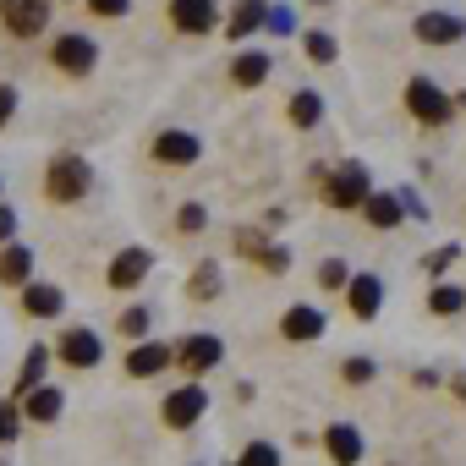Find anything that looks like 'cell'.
<instances>
[{"instance_id": "obj_1", "label": "cell", "mask_w": 466, "mask_h": 466, "mask_svg": "<svg viewBox=\"0 0 466 466\" xmlns=\"http://www.w3.org/2000/svg\"><path fill=\"white\" fill-rule=\"evenodd\" d=\"M88 181H94L88 159H77V154H56L50 159V198L56 203H77L88 192Z\"/></svg>"}, {"instance_id": "obj_2", "label": "cell", "mask_w": 466, "mask_h": 466, "mask_svg": "<svg viewBox=\"0 0 466 466\" xmlns=\"http://www.w3.org/2000/svg\"><path fill=\"white\" fill-rule=\"evenodd\" d=\"M406 110H411L422 127H444V121L455 116V105H450L428 77H411V83H406Z\"/></svg>"}, {"instance_id": "obj_3", "label": "cell", "mask_w": 466, "mask_h": 466, "mask_svg": "<svg viewBox=\"0 0 466 466\" xmlns=\"http://www.w3.org/2000/svg\"><path fill=\"white\" fill-rule=\"evenodd\" d=\"M0 23H6L17 39H39L50 28V6L45 0H0Z\"/></svg>"}, {"instance_id": "obj_4", "label": "cell", "mask_w": 466, "mask_h": 466, "mask_svg": "<svg viewBox=\"0 0 466 466\" xmlns=\"http://www.w3.org/2000/svg\"><path fill=\"white\" fill-rule=\"evenodd\" d=\"M368 198H373V192H368V170H362L357 159H346V165L329 176V203H335V208H362Z\"/></svg>"}, {"instance_id": "obj_5", "label": "cell", "mask_w": 466, "mask_h": 466, "mask_svg": "<svg viewBox=\"0 0 466 466\" xmlns=\"http://www.w3.org/2000/svg\"><path fill=\"white\" fill-rule=\"evenodd\" d=\"M203 406H208V390L203 384H181V390L165 395V422L170 428H192L203 417Z\"/></svg>"}, {"instance_id": "obj_6", "label": "cell", "mask_w": 466, "mask_h": 466, "mask_svg": "<svg viewBox=\"0 0 466 466\" xmlns=\"http://www.w3.org/2000/svg\"><path fill=\"white\" fill-rule=\"evenodd\" d=\"M170 23L181 34H208L219 23V0H170Z\"/></svg>"}, {"instance_id": "obj_7", "label": "cell", "mask_w": 466, "mask_h": 466, "mask_svg": "<svg viewBox=\"0 0 466 466\" xmlns=\"http://www.w3.org/2000/svg\"><path fill=\"white\" fill-rule=\"evenodd\" d=\"M56 66H61V72H72V77L94 72V39H83V34L56 39Z\"/></svg>"}, {"instance_id": "obj_8", "label": "cell", "mask_w": 466, "mask_h": 466, "mask_svg": "<svg viewBox=\"0 0 466 466\" xmlns=\"http://www.w3.org/2000/svg\"><path fill=\"white\" fill-rule=\"evenodd\" d=\"M198 154H203V143H198L192 132H159V137H154V159H159V165H192Z\"/></svg>"}, {"instance_id": "obj_9", "label": "cell", "mask_w": 466, "mask_h": 466, "mask_svg": "<svg viewBox=\"0 0 466 466\" xmlns=\"http://www.w3.org/2000/svg\"><path fill=\"white\" fill-rule=\"evenodd\" d=\"M461 34H466V23L450 17V12H422V17H417V39H422V45H455Z\"/></svg>"}, {"instance_id": "obj_10", "label": "cell", "mask_w": 466, "mask_h": 466, "mask_svg": "<svg viewBox=\"0 0 466 466\" xmlns=\"http://www.w3.org/2000/svg\"><path fill=\"white\" fill-rule=\"evenodd\" d=\"M148 264H154V258H148L143 248H127V253H116V264H110V286H116V291H132V286L148 275Z\"/></svg>"}, {"instance_id": "obj_11", "label": "cell", "mask_w": 466, "mask_h": 466, "mask_svg": "<svg viewBox=\"0 0 466 466\" xmlns=\"http://www.w3.org/2000/svg\"><path fill=\"white\" fill-rule=\"evenodd\" d=\"M219 357H225V346H219L214 335H192V340L181 346V362H187V373H192V379H203Z\"/></svg>"}, {"instance_id": "obj_12", "label": "cell", "mask_w": 466, "mask_h": 466, "mask_svg": "<svg viewBox=\"0 0 466 466\" xmlns=\"http://www.w3.org/2000/svg\"><path fill=\"white\" fill-rule=\"evenodd\" d=\"M346 297H351V313H357V319H373V313L384 308V286H379L373 275H351Z\"/></svg>"}, {"instance_id": "obj_13", "label": "cell", "mask_w": 466, "mask_h": 466, "mask_svg": "<svg viewBox=\"0 0 466 466\" xmlns=\"http://www.w3.org/2000/svg\"><path fill=\"white\" fill-rule=\"evenodd\" d=\"M105 351H99V335H88V329H72V335H61V362H72V368H94Z\"/></svg>"}, {"instance_id": "obj_14", "label": "cell", "mask_w": 466, "mask_h": 466, "mask_svg": "<svg viewBox=\"0 0 466 466\" xmlns=\"http://www.w3.org/2000/svg\"><path fill=\"white\" fill-rule=\"evenodd\" d=\"M165 368H170V346H154V340L132 346V357H127V373H132V379H154V373H165Z\"/></svg>"}, {"instance_id": "obj_15", "label": "cell", "mask_w": 466, "mask_h": 466, "mask_svg": "<svg viewBox=\"0 0 466 466\" xmlns=\"http://www.w3.org/2000/svg\"><path fill=\"white\" fill-rule=\"evenodd\" d=\"M237 248H242V258H258V264H264V269H275V275L291 264V253H286V248H275V242L253 237V230H242V237H237Z\"/></svg>"}, {"instance_id": "obj_16", "label": "cell", "mask_w": 466, "mask_h": 466, "mask_svg": "<svg viewBox=\"0 0 466 466\" xmlns=\"http://www.w3.org/2000/svg\"><path fill=\"white\" fill-rule=\"evenodd\" d=\"M280 335H286V340H319V335H324V313H319V308H291V313L280 319Z\"/></svg>"}, {"instance_id": "obj_17", "label": "cell", "mask_w": 466, "mask_h": 466, "mask_svg": "<svg viewBox=\"0 0 466 466\" xmlns=\"http://www.w3.org/2000/svg\"><path fill=\"white\" fill-rule=\"evenodd\" d=\"M324 444H329L335 466H357V461H362V439H357V428H351V422H335V428L324 433Z\"/></svg>"}, {"instance_id": "obj_18", "label": "cell", "mask_w": 466, "mask_h": 466, "mask_svg": "<svg viewBox=\"0 0 466 466\" xmlns=\"http://www.w3.org/2000/svg\"><path fill=\"white\" fill-rule=\"evenodd\" d=\"M264 23H269V6H264V0H237V12H230L225 34H230V39H248V34L264 28Z\"/></svg>"}, {"instance_id": "obj_19", "label": "cell", "mask_w": 466, "mask_h": 466, "mask_svg": "<svg viewBox=\"0 0 466 466\" xmlns=\"http://www.w3.org/2000/svg\"><path fill=\"white\" fill-rule=\"evenodd\" d=\"M28 275H34V248H6L0 253V280L6 286H28Z\"/></svg>"}, {"instance_id": "obj_20", "label": "cell", "mask_w": 466, "mask_h": 466, "mask_svg": "<svg viewBox=\"0 0 466 466\" xmlns=\"http://www.w3.org/2000/svg\"><path fill=\"white\" fill-rule=\"evenodd\" d=\"M230 77H237V88H258V83L269 77V56H264V50L237 56V61H230Z\"/></svg>"}, {"instance_id": "obj_21", "label": "cell", "mask_w": 466, "mask_h": 466, "mask_svg": "<svg viewBox=\"0 0 466 466\" xmlns=\"http://www.w3.org/2000/svg\"><path fill=\"white\" fill-rule=\"evenodd\" d=\"M23 308H28L34 319H56V313L66 308V297H61L56 286H28V291H23Z\"/></svg>"}, {"instance_id": "obj_22", "label": "cell", "mask_w": 466, "mask_h": 466, "mask_svg": "<svg viewBox=\"0 0 466 466\" xmlns=\"http://www.w3.org/2000/svg\"><path fill=\"white\" fill-rule=\"evenodd\" d=\"M362 214H368L379 230H390V225H400V214H406V208H400V198H390V192H373V198L362 203Z\"/></svg>"}, {"instance_id": "obj_23", "label": "cell", "mask_w": 466, "mask_h": 466, "mask_svg": "<svg viewBox=\"0 0 466 466\" xmlns=\"http://www.w3.org/2000/svg\"><path fill=\"white\" fill-rule=\"evenodd\" d=\"M61 406H66V400H61V390L39 384V390L28 395V422H56V417H61Z\"/></svg>"}, {"instance_id": "obj_24", "label": "cell", "mask_w": 466, "mask_h": 466, "mask_svg": "<svg viewBox=\"0 0 466 466\" xmlns=\"http://www.w3.org/2000/svg\"><path fill=\"white\" fill-rule=\"evenodd\" d=\"M319 116H324V99H319L313 88L291 94V121H297V127H319Z\"/></svg>"}, {"instance_id": "obj_25", "label": "cell", "mask_w": 466, "mask_h": 466, "mask_svg": "<svg viewBox=\"0 0 466 466\" xmlns=\"http://www.w3.org/2000/svg\"><path fill=\"white\" fill-rule=\"evenodd\" d=\"M45 362H50V351H45V346H34V351L23 357V373H17V390H23V395H34V390H39V379H45Z\"/></svg>"}, {"instance_id": "obj_26", "label": "cell", "mask_w": 466, "mask_h": 466, "mask_svg": "<svg viewBox=\"0 0 466 466\" xmlns=\"http://www.w3.org/2000/svg\"><path fill=\"white\" fill-rule=\"evenodd\" d=\"M428 308L450 319V313H461V308H466V291H461V286H433V291H428Z\"/></svg>"}, {"instance_id": "obj_27", "label": "cell", "mask_w": 466, "mask_h": 466, "mask_svg": "<svg viewBox=\"0 0 466 466\" xmlns=\"http://www.w3.org/2000/svg\"><path fill=\"white\" fill-rule=\"evenodd\" d=\"M192 302H208V297H219V269L214 264H203L198 275H192V291H187Z\"/></svg>"}, {"instance_id": "obj_28", "label": "cell", "mask_w": 466, "mask_h": 466, "mask_svg": "<svg viewBox=\"0 0 466 466\" xmlns=\"http://www.w3.org/2000/svg\"><path fill=\"white\" fill-rule=\"evenodd\" d=\"M302 50H308V61H319V66H329V61H335V56H340V50H335V39H329V34H308V45H302Z\"/></svg>"}, {"instance_id": "obj_29", "label": "cell", "mask_w": 466, "mask_h": 466, "mask_svg": "<svg viewBox=\"0 0 466 466\" xmlns=\"http://www.w3.org/2000/svg\"><path fill=\"white\" fill-rule=\"evenodd\" d=\"M319 286L324 291H340V286H351V269L340 258H329V264H319Z\"/></svg>"}, {"instance_id": "obj_30", "label": "cell", "mask_w": 466, "mask_h": 466, "mask_svg": "<svg viewBox=\"0 0 466 466\" xmlns=\"http://www.w3.org/2000/svg\"><path fill=\"white\" fill-rule=\"evenodd\" d=\"M242 466H280V450L258 439V444H248V450H242Z\"/></svg>"}, {"instance_id": "obj_31", "label": "cell", "mask_w": 466, "mask_h": 466, "mask_svg": "<svg viewBox=\"0 0 466 466\" xmlns=\"http://www.w3.org/2000/svg\"><path fill=\"white\" fill-rule=\"evenodd\" d=\"M148 329V308H127L121 313V335H143Z\"/></svg>"}, {"instance_id": "obj_32", "label": "cell", "mask_w": 466, "mask_h": 466, "mask_svg": "<svg viewBox=\"0 0 466 466\" xmlns=\"http://www.w3.org/2000/svg\"><path fill=\"white\" fill-rule=\"evenodd\" d=\"M340 373H346V384H368V379H373V362H368V357H351Z\"/></svg>"}, {"instance_id": "obj_33", "label": "cell", "mask_w": 466, "mask_h": 466, "mask_svg": "<svg viewBox=\"0 0 466 466\" xmlns=\"http://www.w3.org/2000/svg\"><path fill=\"white\" fill-rule=\"evenodd\" d=\"M203 219H208V214H203V203H187V208L176 214V225H181V230H203Z\"/></svg>"}, {"instance_id": "obj_34", "label": "cell", "mask_w": 466, "mask_h": 466, "mask_svg": "<svg viewBox=\"0 0 466 466\" xmlns=\"http://www.w3.org/2000/svg\"><path fill=\"white\" fill-rule=\"evenodd\" d=\"M12 439H17V411L0 400V444H12Z\"/></svg>"}, {"instance_id": "obj_35", "label": "cell", "mask_w": 466, "mask_h": 466, "mask_svg": "<svg viewBox=\"0 0 466 466\" xmlns=\"http://www.w3.org/2000/svg\"><path fill=\"white\" fill-rule=\"evenodd\" d=\"M88 6H94L99 17H127V6H132V0H88Z\"/></svg>"}, {"instance_id": "obj_36", "label": "cell", "mask_w": 466, "mask_h": 466, "mask_svg": "<svg viewBox=\"0 0 466 466\" xmlns=\"http://www.w3.org/2000/svg\"><path fill=\"white\" fill-rule=\"evenodd\" d=\"M12 110H17V88H12V83H0V127L12 121Z\"/></svg>"}, {"instance_id": "obj_37", "label": "cell", "mask_w": 466, "mask_h": 466, "mask_svg": "<svg viewBox=\"0 0 466 466\" xmlns=\"http://www.w3.org/2000/svg\"><path fill=\"white\" fill-rule=\"evenodd\" d=\"M455 264V248H439L433 258H428V275H439V269H450Z\"/></svg>"}, {"instance_id": "obj_38", "label": "cell", "mask_w": 466, "mask_h": 466, "mask_svg": "<svg viewBox=\"0 0 466 466\" xmlns=\"http://www.w3.org/2000/svg\"><path fill=\"white\" fill-rule=\"evenodd\" d=\"M12 230H17V214L0 203V242H12Z\"/></svg>"}, {"instance_id": "obj_39", "label": "cell", "mask_w": 466, "mask_h": 466, "mask_svg": "<svg viewBox=\"0 0 466 466\" xmlns=\"http://www.w3.org/2000/svg\"><path fill=\"white\" fill-rule=\"evenodd\" d=\"M269 28L275 34H291V12H269Z\"/></svg>"}, {"instance_id": "obj_40", "label": "cell", "mask_w": 466, "mask_h": 466, "mask_svg": "<svg viewBox=\"0 0 466 466\" xmlns=\"http://www.w3.org/2000/svg\"><path fill=\"white\" fill-rule=\"evenodd\" d=\"M455 395H461V400H466V379H461V384H455Z\"/></svg>"}, {"instance_id": "obj_41", "label": "cell", "mask_w": 466, "mask_h": 466, "mask_svg": "<svg viewBox=\"0 0 466 466\" xmlns=\"http://www.w3.org/2000/svg\"><path fill=\"white\" fill-rule=\"evenodd\" d=\"M313 6H329V0H313Z\"/></svg>"}, {"instance_id": "obj_42", "label": "cell", "mask_w": 466, "mask_h": 466, "mask_svg": "<svg viewBox=\"0 0 466 466\" xmlns=\"http://www.w3.org/2000/svg\"><path fill=\"white\" fill-rule=\"evenodd\" d=\"M461 110H466V94H461Z\"/></svg>"}]
</instances>
